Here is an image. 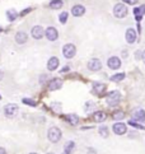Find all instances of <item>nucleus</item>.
<instances>
[{
	"mask_svg": "<svg viewBox=\"0 0 145 154\" xmlns=\"http://www.w3.org/2000/svg\"><path fill=\"white\" fill-rule=\"evenodd\" d=\"M47 137H48V140L51 143H57L61 139V131H60V129L56 128V126L50 128L48 133H47Z\"/></svg>",
	"mask_w": 145,
	"mask_h": 154,
	"instance_id": "obj_1",
	"label": "nucleus"
},
{
	"mask_svg": "<svg viewBox=\"0 0 145 154\" xmlns=\"http://www.w3.org/2000/svg\"><path fill=\"white\" fill-rule=\"evenodd\" d=\"M121 101V93L119 91H112L107 96V103L110 106H116Z\"/></svg>",
	"mask_w": 145,
	"mask_h": 154,
	"instance_id": "obj_2",
	"label": "nucleus"
},
{
	"mask_svg": "<svg viewBox=\"0 0 145 154\" xmlns=\"http://www.w3.org/2000/svg\"><path fill=\"white\" fill-rule=\"evenodd\" d=\"M113 15L116 18H125L127 15V8L124 4H116L113 8Z\"/></svg>",
	"mask_w": 145,
	"mask_h": 154,
	"instance_id": "obj_3",
	"label": "nucleus"
},
{
	"mask_svg": "<svg viewBox=\"0 0 145 154\" xmlns=\"http://www.w3.org/2000/svg\"><path fill=\"white\" fill-rule=\"evenodd\" d=\"M63 54L66 59H72L76 54V47L72 45V43H68L63 47Z\"/></svg>",
	"mask_w": 145,
	"mask_h": 154,
	"instance_id": "obj_4",
	"label": "nucleus"
},
{
	"mask_svg": "<svg viewBox=\"0 0 145 154\" xmlns=\"http://www.w3.org/2000/svg\"><path fill=\"white\" fill-rule=\"evenodd\" d=\"M18 106L14 103H10V104H7V106L4 107V113L7 117H14L17 113H18Z\"/></svg>",
	"mask_w": 145,
	"mask_h": 154,
	"instance_id": "obj_5",
	"label": "nucleus"
},
{
	"mask_svg": "<svg viewBox=\"0 0 145 154\" xmlns=\"http://www.w3.org/2000/svg\"><path fill=\"white\" fill-rule=\"evenodd\" d=\"M45 35H46V37H47L48 41H56L57 37H59L57 29L54 28V27H48V28L46 29V32H45Z\"/></svg>",
	"mask_w": 145,
	"mask_h": 154,
	"instance_id": "obj_6",
	"label": "nucleus"
},
{
	"mask_svg": "<svg viewBox=\"0 0 145 154\" xmlns=\"http://www.w3.org/2000/svg\"><path fill=\"white\" fill-rule=\"evenodd\" d=\"M102 68V63L98 59H92L88 61V69L91 71H98Z\"/></svg>",
	"mask_w": 145,
	"mask_h": 154,
	"instance_id": "obj_7",
	"label": "nucleus"
},
{
	"mask_svg": "<svg viewBox=\"0 0 145 154\" xmlns=\"http://www.w3.org/2000/svg\"><path fill=\"white\" fill-rule=\"evenodd\" d=\"M107 65H108V68H110V69L117 70V69L121 66V60L117 57V56H112V57H110V59H108Z\"/></svg>",
	"mask_w": 145,
	"mask_h": 154,
	"instance_id": "obj_8",
	"label": "nucleus"
},
{
	"mask_svg": "<svg viewBox=\"0 0 145 154\" xmlns=\"http://www.w3.org/2000/svg\"><path fill=\"white\" fill-rule=\"evenodd\" d=\"M45 35V31L41 26H36L32 28V37L36 38V40H40V38H42Z\"/></svg>",
	"mask_w": 145,
	"mask_h": 154,
	"instance_id": "obj_9",
	"label": "nucleus"
},
{
	"mask_svg": "<svg viewBox=\"0 0 145 154\" xmlns=\"http://www.w3.org/2000/svg\"><path fill=\"white\" fill-rule=\"evenodd\" d=\"M127 131L126 129V125L122 124V122H117L113 125V133L117 134V135H124L125 133Z\"/></svg>",
	"mask_w": 145,
	"mask_h": 154,
	"instance_id": "obj_10",
	"label": "nucleus"
},
{
	"mask_svg": "<svg viewBox=\"0 0 145 154\" xmlns=\"http://www.w3.org/2000/svg\"><path fill=\"white\" fill-rule=\"evenodd\" d=\"M61 87H63V80L59 79V78H55V79H52L51 82H50L48 89L50 91H57V89H60Z\"/></svg>",
	"mask_w": 145,
	"mask_h": 154,
	"instance_id": "obj_11",
	"label": "nucleus"
},
{
	"mask_svg": "<svg viewBox=\"0 0 145 154\" xmlns=\"http://www.w3.org/2000/svg\"><path fill=\"white\" fill-rule=\"evenodd\" d=\"M27 38H28V36H27L26 32H17V35H15V42L17 43H19V45H23V43L27 42Z\"/></svg>",
	"mask_w": 145,
	"mask_h": 154,
	"instance_id": "obj_12",
	"label": "nucleus"
},
{
	"mask_svg": "<svg viewBox=\"0 0 145 154\" xmlns=\"http://www.w3.org/2000/svg\"><path fill=\"white\" fill-rule=\"evenodd\" d=\"M126 41L129 43H134L136 41V32L134 28H129L126 31Z\"/></svg>",
	"mask_w": 145,
	"mask_h": 154,
	"instance_id": "obj_13",
	"label": "nucleus"
},
{
	"mask_svg": "<svg viewBox=\"0 0 145 154\" xmlns=\"http://www.w3.org/2000/svg\"><path fill=\"white\" fill-rule=\"evenodd\" d=\"M71 13H72V15H75V17H80V15L85 13V8L83 7V5H75V7H72Z\"/></svg>",
	"mask_w": 145,
	"mask_h": 154,
	"instance_id": "obj_14",
	"label": "nucleus"
},
{
	"mask_svg": "<svg viewBox=\"0 0 145 154\" xmlns=\"http://www.w3.org/2000/svg\"><path fill=\"white\" fill-rule=\"evenodd\" d=\"M57 66H59V59L57 57H51L48 60V63H47V69L48 70H51V71H54V70H56L57 69Z\"/></svg>",
	"mask_w": 145,
	"mask_h": 154,
	"instance_id": "obj_15",
	"label": "nucleus"
},
{
	"mask_svg": "<svg viewBox=\"0 0 145 154\" xmlns=\"http://www.w3.org/2000/svg\"><path fill=\"white\" fill-rule=\"evenodd\" d=\"M134 119L140 121V122H145V111L144 109H136L134 112Z\"/></svg>",
	"mask_w": 145,
	"mask_h": 154,
	"instance_id": "obj_16",
	"label": "nucleus"
},
{
	"mask_svg": "<svg viewBox=\"0 0 145 154\" xmlns=\"http://www.w3.org/2000/svg\"><path fill=\"white\" fill-rule=\"evenodd\" d=\"M93 117H94V120H96L97 122H102V121L106 120V113H103L102 111H98V112H96L93 115Z\"/></svg>",
	"mask_w": 145,
	"mask_h": 154,
	"instance_id": "obj_17",
	"label": "nucleus"
},
{
	"mask_svg": "<svg viewBox=\"0 0 145 154\" xmlns=\"http://www.w3.org/2000/svg\"><path fill=\"white\" fill-rule=\"evenodd\" d=\"M50 7H51L52 9H60L61 7H63V0H51Z\"/></svg>",
	"mask_w": 145,
	"mask_h": 154,
	"instance_id": "obj_18",
	"label": "nucleus"
},
{
	"mask_svg": "<svg viewBox=\"0 0 145 154\" xmlns=\"http://www.w3.org/2000/svg\"><path fill=\"white\" fill-rule=\"evenodd\" d=\"M7 17H8V19H9L10 22H13V20L17 19L18 14H17V12H15L14 9H12V10H8V12H7Z\"/></svg>",
	"mask_w": 145,
	"mask_h": 154,
	"instance_id": "obj_19",
	"label": "nucleus"
},
{
	"mask_svg": "<svg viewBox=\"0 0 145 154\" xmlns=\"http://www.w3.org/2000/svg\"><path fill=\"white\" fill-rule=\"evenodd\" d=\"M74 148H75V143H74V141L66 143V145H65V154H70Z\"/></svg>",
	"mask_w": 145,
	"mask_h": 154,
	"instance_id": "obj_20",
	"label": "nucleus"
},
{
	"mask_svg": "<svg viewBox=\"0 0 145 154\" xmlns=\"http://www.w3.org/2000/svg\"><path fill=\"white\" fill-rule=\"evenodd\" d=\"M93 89L96 91L97 93H102V92L106 89V85L102 84V83H94V84H93Z\"/></svg>",
	"mask_w": 145,
	"mask_h": 154,
	"instance_id": "obj_21",
	"label": "nucleus"
},
{
	"mask_svg": "<svg viewBox=\"0 0 145 154\" xmlns=\"http://www.w3.org/2000/svg\"><path fill=\"white\" fill-rule=\"evenodd\" d=\"M125 79V74L124 73H120V74H115V75H112L111 76V80L112 82H121V80H124Z\"/></svg>",
	"mask_w": 145,
	"mask_h": 154,
	"instance_id": "obj_22",
	"label": "nucleus"
},
{
	"mask_svg": "<svg viewBox=\"0 0 145 154\" xmlns=\"http://www.w3.org/2000/svg\"><path fill=\"white\" fill-rule=\"evenodd\" d=\"M66 119L69 120V122H70L71 125H76L78 121H79V117H78L76 115H68V116H66Z\"/></svg>",
	"mask_w": 145,
	"mask_h": 154,
	"instance_id": "obj_23",
	"label": "nucleus"
},
{
	"mask_svg": "<svg viewBox=\"0 0 145 154\" xmlns=\"http://www.w3.org/2000/svg\"><path fill=\"white\" fill-rule=\"evenodd\" d=\"M99 135L103 136V137H107V136H108V129L106 128V126H102V128H99Z\"/></svg>",
	"mask_w": 145,
	"mask_h": 154,
	"instance_id": "obj_24",
	"label": "nucleus"
},
{
	"mask_svg": "<svg viewBox=\"0 0 145 154\" xmlns=\"http://www.w3.org/2000/svg\"><path fill=\"white\" fill-rule=\"evenodd\" d=\"M60 22H61V23H66V20H68V13H66V12H63V13H61L60 14Z\"/></svg>",
	"mask_w": 145,
	"mask_h": 154,
	"instance_id": "obj_25",
	"label": "nucleus"
},
{
	"mask_svg": "<svg viewBox=\"0 0 145 154\" xmlns=\"http://www.w3.org/2000/svg\"><path fill=\"white\" fill-rule=\"evenodd\" d=\"M124 116H125V113L122 112V111L113 113V119H115V120H121V119H124Z\"/></svg>",
	"mask_w": 145,
	"mask_h": 154,
	"instance_id": "obj_26",
	"label": "nucleus"
},
{
	"mask_svg": "<svg viewBox=\"0 0 145 154\" xmlns=\"http://www.w3.org/2000/svg\"><path fill=\"white\" fill-rule=\"evenodd\" d=\"M23 102H24L26 104H31V106H36V102H33L32 100H28V98H24Z\"/></svg>",
	"mask_w": 145,
	"mask_h": 154,
	"instance_id": "obj_27",
	"label": "nucleus"
},
{
	"mask_svg": "<svg viewBox=\"0 0 145 154\" xmlns=\"http://www.w3.org/2000/svg\"><path fill=\"white\" fill-rule=\"evenodd\" d=\"M129 125H131V126H134V128H137V129H144V126H140V125H137V124H135L134 121H129Z\"/></svg>",
	"mask_w": 145,
	"mask_h": 154,
	"instance_id": "obj_28",
	"label": "nucleus"
},
{
	"mask_svg": "<svg viewBox=\"0 0 145 154\" xmlns=\"http://www.w3.org/2000/svg\"><path fill=\"white\" fill-rule=\"evenodd\" d=\"M122 2H125L126 4H130V5H134V4H136L139 0H122Z\"/></svg>",
	"mask_w": 145,
	"mask_h": 154,
	"instance_id": "obj_29",
	"label": "nucleus"
},
{
	"mask_svg": "<svg viewBox=\"0 0 145 154\" xmlns=\"http://www.w3.org/2000/svg\"><path fill=\"white\" fill-rule=\"evenodd\" d=\"M139 12H140V14H141V15H144V14H145V5H143V7L139 8Z\"/></svg>",
	"mask_w": 145,
	"mask_h": 154,
	"instance_id": "obj_30",
	"label": "nucleus"
},
{
	"mask_svg": "<svg viewBox=\"0 0 145 154\" xmlns=\"http://www.w3.org/2000/svg\"><path fill=\"white\" fill-rule=\"evenodd\" d=\"M0 154H7V150L4 148H0Z\"/></svg>",
	"mask_w": 145,
	"mask_h": 154,
	"instance_id": "obj_31",
	"label": "nucleus"
},
{
	"mask_svg": "<svg viewBox=\"0 0 145 154\" xmlns=\"http://www.w3.org/2000/svg\"><path fill=\"white\" fill-rule=\"evenodd\" d=\"M68 70H69V68H68V66H65L63 70H61V73H65V71H68Z\"/></svg>",
	"mask_w": 145,
	"mask_h": 154,
	"instance_id": "obj_32",
	"label": "nucleus"
},
{
	"mask_svg": "<svg viewBox=\"0 0 145 154\" xmlns=\"http://www.w3.org/2000/svg\"><path fill=\"white\" fill-rule=\"evenodd\" d=\"M143 61H144V63H145V51H144V52H143Z\"/></svg>",
	"mask_w": 145,
	"mask_h": 154,
	"instance_id": "obj_33",
	"label": "nucleus"
},
{
	"mask_svg": "<svg viewBox=\"0 0 145 154\" xmlns=\"http://www.w3.org/2000/svg\"><path fill=\"white\" fill-rule=\"evenodd\" d=\"M89 154H96V153H94V150H92V149H89Z\"/></svg>",
	"mask_w": 145,
	"mask_h": 154,
	"instance_id": "obj_34",
	"label": "nucleus"
},
{
	"mask_svg": "<svg viewBox=\"0 0 145 154\" xmlns=\"http://www.w3.org/2000/svg\"><path fill=\"white\" fill-rule=\"evenodd\" d=\"M3 78V73H2V71H0V79H2Z\"/></svg>",
	"mask_w": 145,
	"mask_h": 154,
	"instance_id": "obj_35",
	"label": "nucleus"
},
{
	"mask_svg": "<svg viewBox=\"0 0 145 154\" xmlns=\"http://www.w3.org/2000/svg\"><path fill=\"white\" fill-rule=\"evenodd\" d=\"M3 31V28H2V27H0V32H2Z\"/></svg>",
	"mask_w": 145,
	"mask_h": 154,
	"instance_id": "obj_36",
	"label": "nucleus"
},
{
	"mask_svg": "<svg viewBox=\"0 0 145 154\" xmlns=\"http://www.w3.org/2000/svg\"><path fill=\"white\" fill-rule=\"evenodd\" d=\"M29 154H37V153H29Z\"/></svg>",
	"mask_w": 145,
	"mask_h": 154,
	"instance_id": "obj_37",
	"label": "nucleus"
},
{
	"mask_svg": "<svg viewBox=\"0 0 145 154\" xmlns=\"http://www.w3.org/2000/svg\"><path fill=\"white\" fill-rule=\"evenodd\" d=\"M48 154H54V153H48Z\"/></svg>",
	"mask_w": 145,
	"mask_h": 154,
	"instance_id": "obj_38",
	"label": "nucleus"
},
{
	"mask_svg": "<svg viewBox=\"0 0 145 154\" xmlns=\"http://www.w3.org/2000/svg\"><path fill=\"white\" fill-rule=\"evenodd\" d=\"M0 100H2V96H0Z\"/></svg>",
	"mask_w": 145,
	"mask_h": 154,
	"instance_id": "obj_39",
	"label": "nucleus"
}]
</instances>
